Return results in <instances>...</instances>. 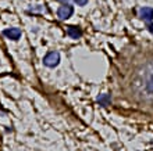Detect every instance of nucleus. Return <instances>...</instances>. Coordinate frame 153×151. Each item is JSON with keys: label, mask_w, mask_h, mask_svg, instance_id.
Here are the masks:
<instances>
[{"label": "nucleus", "mask_w": 153, "mask_h": 151, "mask_svg": "<svg viewBox=\"0 0 153 151\" xmlns=\"http://www.w3.org/2000/svg\"><path fill=\"white\" fill-rule=\"evenodd\" d=\"M60 63V54L57 52H49L46 56L43 57V64L49 68H54Z\"/></svg>", "instance_id": "nucleus-1"}, {"label": "nucleus", "mask_w": 153, "mask_h": 151, "mask_svg": "<svg viewBox=\"0 0 153 151\" xmlns=\"http://www.w3.org/2000/svg\"><path fill=\"white\" fill-rule=\"evenodd\" d=\"M73 13H74L73 6L68 3H64L63 6L59 7V10H57V17H59L60 20H68L70 17L73 15Z\"/></svg>", "instance_id": "nucleus-2"}, {"label": "nucleus", "mask_w": 153, "mask_h": 151, "mask_svg": "<svg viewBox=\"0 0 153 151\" xmlns=\"http://www.w3.org/2000/svg\"><path fill=\"white\" fill-rule=\"evenodd\" d=\"M3 35L7 38V39L11 40H18L21 38V31L18 28H8L3 31Z\"/></svg>", "instance_id": "nucleus-3"}, {"label": "nucleus", "mask_w": 153, "mask_h": 151, "mask_svg": "<svg viewBox=\"0 0 153 151\" xmlns=\"http://www.w3.org/2000/svg\"><path fill=\"white\" fill-rule=\"evenodd\" d=\"M139 17L143 21H152L153 18V8L152 7H143L139 10Z\"/></svg>", "instance_id": "nucleus-4"}, {"label": "nucleus", "mask_w": 153, "mask_h": 151, "mask_svg": "<svg viewBox=\"0 0 153 151\" xmlns=\"http://www.w3.org/2000/svg\"><path fill=\"white\" fill-rule=\"evenodd\" d=\"M67 35H68L70 38H73V39H79L81 36H82V31H81V28H78V27L70 25L68 28H67Z\"/></svg>", "instance_id": "nucleus-5"}, {"label": "nucleus", "mask_w": 153, "mask_h": 151, "mask_svg": "<svg viewBox=\"0 0 153 151\" xmlns=\"http://www.w3.org/2000/svg\"><path fill=\"white\" fill-rule=\"evenodd\" d=\"M97 101L102 104V105H109L110 101H111V99H110V96L109 94H100L99 97H97Z\"/></svg>", "instance_id": "nucleus-6"}, {"label": "nucleus", "mask_w": 153, "mask_h": 151, "mask_svg": "<svg viewBox=\"0 0 153 151\" xmlns=\"http://www.w3.org/2000/svg\"><path fill=\"white\" fill-rule=\"evenodd\" d=\"M74 1H75L78 6H85V4L88 3V0H74Z\"/></svg>", "instance_id": "nucleus-7"}, {"label": "nucleus", "mask_w": 153, "mask_h": 151, "mask_svg": "<svg viewBox=\"0 0 153 151\" xmlns=\"http://www.w3.org/2000/svg\"><path fill=\"white\" fill-rule=\"evenodd\" d=\"M148 28H149V31H150V32H152V33H153V24H150L149 27H148Z\"/></svg>", "instance_id": "nucleus-8"}, {"label": "nucleus", "mask_w": 153, "mask_h": 151, "mask_svg": "<svg viewBox=\"0 0 153 151\" xmlns=\"http://www.w3.org/2000/svg\"><path fill=\"white\" fill-rule=\"evenodd\" d=\"M57 1H60V3H67L68 0H57Z\"/></svg>", "instance_id": "nucleus-9"}]
</instances>
